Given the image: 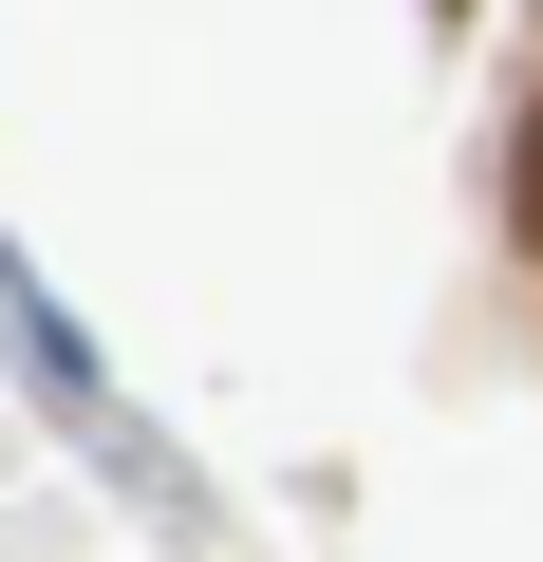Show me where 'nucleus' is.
<instances>
[{"label":"nucleus","instance_id":"obj_1","mask_svg":"<svg viewBox=\"0 0 543 562\" xmlns=\"http://www.w3.org/2000/svg\"><path fill=\"white\" fill-rule=\"evenodd\" d=\"M506 225H524V262H543V94H524V132H506Z\"/></svg>","mask_w":543,"mask_h":562}]
</instances>
